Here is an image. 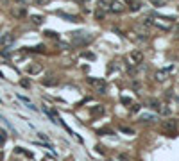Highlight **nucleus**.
I'll list each match as a JSON object with an SVG mask.
<instances>
[{
	"label": "nucleus",
	"mask_w": 179,
	"mask_h": 161,
	"mask_svg": "<svg viewBox=\"0 0 179 161\" xmlns=\"http://www.w3.org/2000/svg\"><path fill=\"white\" fill-rule=\"evenodd\" d=\"M91 39H93V36L91 34H81V32H74V43L75 45H88V43H91Z\"/></svg>",
	"instance_id": "f257e3e1"
},
{
	"label": "nucleus",
	"mask_w": 179,
	"mask_h": 161,
	"mask_svg": "<svg viewBox=\"0 0 179 161\" xmlns=\"http://www.w3.org/2000/svg\"><path fill=\"white\" fill-rule=\"evenodd\" d=\"M90 84H91V86L95 88V91H99V93H106V90H108L106 82L100 81V79H90Z\"/></svg>",
	"instance_id": "f03ea898"
},
{
	"label": "nucleus",
	"mask_w": 179,
	"mask_h": 161,
	"mask_svg": "<svg viewBox=\"0 0 179 161\" xmlns=\"http://www.w3.org/2000/svg\"><path fill=\"white\" fill-rule=\"evenodd\" d=\"M129 59H131L134 65H140V63H143V54L138 52V50H133V52L129 54Z\"/></svg>",
	"instance_id": "7ed1b4c3"
},
{
	"label": "nucleus",
	"mask_w": 179,
	"mask_h": 161,
	"mask_svg": "<svg viewBox=\"0 0 179 161\" xmlns=\"http://www.w3.org/2000/svg\"><path fill=\"white\" fill-rule=\"evenodd\" d=\"M109 11H111V13H122V11H124V4H120V2H117V0H113V2H111V5H109Z\"/></svg>",
	"instance_id": "20e7f679"
},
{
	"label": "nucleus",
	"mask_w": 179,
	"mask_h": 161,
	"mask_svg": "<svg viewBox=\"0 0 179 161\" xmlns=\"http://www.w3.org/2000/svg\"><path fill=\"white\" fill-rule=\"evenodd\" d=\"M163 127H165L167 131H176V127H178V120H174V118H169V120H165Z\"/></svg>",
	"instance_id": "39448f33"
},
{
	"label": "nucleus",
	"mask_w": 179,
	"mask_h": 161,
	"mask_svg": "<svg viewBox=\"0 0 179 161\" xmlns=\"http://www.w3.org/2000/svg\"><path fill=\"white\" fill-rule=\"evenodd\" d=\"M13 41H14V36H13V34H5V36L0 38V45H11Z\"/></svg>",
	"instance_id": "423d86ee"
},
{
	"label": "nucleus",
	"mask_w": 179,
	"mask_h": 161,
	"mask_svg": "<svg viewBox=\"0 0 179 161\" xmlns=\"http://www.w3.org/2000/svg\"><path fill=\"white\" fill-rule=\"evenodd\" d=\"M104 113H106L104 106H95V108H91V115H93V116H100V115H104Z\"/></svg>",
	"instance_id": "0eeeda50"
},
{
	"label": "nucleus",
	"mask_w": 179,
	"mask_h": 161,
	"mask_svg": "<svg viewBox=\"0 0 179 161\" xmlns=\"http://www.w3.org/2000/svg\"><path fill=\"white\" fill-rule=\"evenodd\" d=\"M59 16L65 18V20H68V22H79L77 16H72V14H66V13H59Z\"/></svg>",
	"instance_id": "6e6552de"
},
{
	"label": "nucleus",
	"mask_w": 179,
	"mask_h": 161,
	"mask_svg": "<svg viewBox=\"0 0 179 161\" xmlns=\"http://www.w3.org/2000/svg\"><path fill=\"white\" fill-rule=\"evenodd\" d=\"M27 72H29V73H39V72H41V65H32V66L27 68Z\"/></svg>",
	"instance_id": "1a4fd4ad"
},
{
	"label": "nucleus",
	"mask_w": 179,
	"mask_h": 161,
	"mask_svg": "<svg viewBox=\"0 0 179 161\" xmlns=\"http://www.w3.org/2000/svg\"><path fill=\"white\" fill-rule=\"evenodd\" d=\"M167 75H169V73H167V70H160V72L156 73V79H158L160 82H163V81L167 79Z\"/></svg>",
	"instance_id": "9d476101"
},
{
	"label": "nucleus",
	"mask_w": 179,
	"mask_h": 161,
	"mask_svg": "<svg viewBox=\"0 0 179 161\" xmlns=\"http://www.w3.org/2000/svg\"><path fill=\"white\" fill-rule=\"evenodd\" d=\"M109 2L108 0H99V9H102V11H109Z\"/></svg>",
	"instance_id": "9b49d317"
},
{
	"label": "nucleus",
	"mask_w": 179,
	"mask_h": 161,
	"mask_svg": "<svg viewBox=\"0 0 179 161\" xmlns=\"http://www.w3.org/2000/svg\"><path fill=\"white\" fill-rule=\"evenodd\" d=\"M104 14H106V11H102V9H99V7L93 11V16H95L97 20H102V18H104Z\"/></svg>",
	"instance_id": "f8f14e48"
},
{
	"label": "nucleus",
	"mask_w": 179,
	"mask_h": 161,
	"mask_svg": "<svg viewBox=\"0 0 179 161\" xmlns=\"http://www.w3.org/2000/svg\"><path fill=\"white\" fill-rule=\"evenodd\" d=\"M158 111H160V113H161V115H165V116H167V115H170V108H169V106H167V104H161V106H160V109H158Z\"/></svg>",
	"instance_id": "ddd939ff"
},
{
	"label": "nucleus",
	"mask_w": 179,
	"mask_h": 161,
	"mask_svg": "<svg viewBox=\"0 0 179 161\" xmlns=\"http://www.w3.org/2000/svg\"><path fill=\"white\" fill-rule=\"evenodd\" d=\"M151 4L160 9V7H165V5H167V0H151Z\"/></svg>",
	"instance_id": "4468645a"
},
{
	"label": "nucleus",
	"mask_w": 179,
	"mask_h": 161,
	"mask_svg": "<svg viewBox=\"0 0 179 161\" xmlns=\"http://www.w3.org/2000/svg\"><path fill=\"white\" fill-rule=\"evenodd\" d=\"M151 120H156L154 115H142L140 116V122H151Z\"/></svg>",
	"instance_id": "2eb2a0df"
},
{
	"label": "nucleus",
	"mask_w": 179,
	"mask_h": 161,
	"mask_svg": "<svg viewBox=\"0 0 179 161\" xmlns=\"http://www.w3.org/2000/svg\"><path fill=\"white\" fill-rule=\"evenodd\" d=\"M160 106H161V104H160L158 100H151V102H149V108H151V109H156V111H158Z\"/></svg>",
	"instance_id": "dca6fc26"
},
{
	"label": "nucleus",
	"mask_w": 179,
	"mask_h": 161,
	"mask_svg": "<svg viewBox=\"0 0 179 161\" xmlns=\"http://www.w3.org/2000/svg\"><path fill=\"white\" fill-rule=\"evenodd\" d=\"M32 22H34L36 25H41V23H43V16H38V14H34V16H32Z\"/></svg>",
	"instance_id": "f3484780"
},
{
	"label": "nucleus",
	"mask_w": 179,
	"mask_h": 161,
	"mask_svg": "<svg viewBox=\"0 0 179 161\" xmlns=\"http://www.w3.org/2000/svg\"><path fill=\"white\" fill-rule=\"evenodd\" d=\"M140 7H142V4H138V2H131V11H140Z\"/></svg>",
	"instance_id": "a211bd4d"
},
{
	"label": "nucleus",
	"mask_w": 179,
	"mask_h": 161,
	"mask_svg": "<svg viewBox=\"0 0 179 161\" xmlns=\"http://www.w3.org/2000/svg\"><path fill=\"white\" fill-rule=\"evenodd\" d=\"M154 25H158V27H161V29H169V27H170V23H161V22H158V20H154Z\"/></svg>",
	"instance_id": "6ab92c4d"
},
{
	"label": "nucleus",
	"mask_w": 179,
	"mask_h": 161,
	"mask_svg": "<svg viewBox=\"0 0 179 161\" xmlns=\"http://www.w3.org/2000/svg\"><path fill=\"white\" fill-rule=\"evenodd\" d=\"M57 82V79H45L43 81V84H47V86H52V84H56Z\"/></svg>",
	"instance_id": "aec40b11"
},
{
	"label": "nucleus",
	"mask_w": 179,
	"mask_h": 161,
	"mask_svg": "<svg viewBox=\"0 0 179 161\" xmlns=\"http://www.w3.org/2000/svg\"><path fill=\"white\" fill-rule=\"evenodd\" d=\"M45 36H48V38H57V32H54V30H47Z\"/></svg>",
	"instance_id": "412c9836"
},
{
	"label": "nucleus",
	"mask_w": 179,
	"mask_h": 161,
	"mask_svg": "<svg viewBox=\"0 0 179 161\" xmlns=\"http://www.w3.org/2000/svg\"><path fill=\"white\" fill-rule=\"evenodd\" d=\"M120 131H122V133H129V134H133V129H129V127H122Z\"/></svg>",
	"instance_id": "4be33fe9"
},
{
	"label": "nucleus",
	"mask_w": 179,
	"mask_h": 161,
	"mask_svg": "<svg viewBox=\"0 0 179 161\" xmlns=\"http://www.w3.org/2000/svg\"><path fill=\"white\" fill-rule=\"evenodd\" d=\"M16 2H18V4H20V5H25V4H30V2H32V0H16Z\"/></svg>",
	"instance_id": "5701e85b"
},
{
	"label": "nucleus",
	"mask_w": 179,
	"mask_h": 161,
	"mask_svg": "<svg viewBox=\"0 0 179 161\" xmlns=\"http://www.w3.org/2000/svg\"><path fill=\"white\" fill-rule=\"evenodd\" d=\"M122 102H124V104H131V99H129V97H122Z\"/></svg>",
	"instance_id": "b1692460"
},
{
	"label": "nucleus",
	"mask_w": 179,
	"mask_h": 161,
	"mask_svg": "<svg viewBox=\"0 0 179 161\" xmlns=\"http://www.w3.org/2000/svg\"><path fill=\"white\" fill-rule=\"evenodd\" d=\"M20 84H22V86H25V88H29V81H27V79H23Z\"/></svg>",
	"instance_id": "393cba45"
},
{
	"label": "nucleus",
	"mask_w": 179,
	"mask_h": 161,
	"mask_svg": "<svg viewBox=\"0 0 179 161\" xmlns=\"http://www.w3.org/2000/svg\"><path fill=\"white\" fill-rule=\"evenodd\" d=\"M32 2H36V4H39V5H43V4H47V0H32Z\"/></svg>",
	"instance_id": "a878e982"
},
{
	"label": "nucleus",
	"mask_w": 179,
	"mask_h": 161,
	"mask_svg": "<svg viewBox=\"0 0 179 161\" xmlns=\"http://www.w3.org/2000/svg\"><path fill=\"white\" fill-rule=\"evenodd\" d=\"M75 2H77V4H81V5H82V4H88V2H91V0H75Z\"/></svg>",
	"instance_id": "bb28decb"
},
{
	"label": "nucleus",
	"mask_w": 179,
	"mask_h": 161,
	"mask_svg": "<svg viewBox=\"0 0 179 161\" xmlns=\"http://www.w3.org/2000/svg\"><path fill=\"white\" fill-rule=\"evenodd\" d=\"M174 32H176V38H178V39H179V25H178V27H176V30H174Z\"/></svg>",
	"instance_id": "cd10ccee"
},
{
	"label": "nucleus",
	"mask_w": 179,
	"mask_h": 161,
	"mask_svg": "<svg viewBox=\"0 0 179 161\" xmlns=\"http://www.w3.org/2000/svg\"><path fill=\"white\" fill-rule=\"evenodd\" d=\"M2 160H4V156H2V154H0V161H2Z\"/></svg>",
	"instance_id": "c85d7f7f"
}]
</instances>
